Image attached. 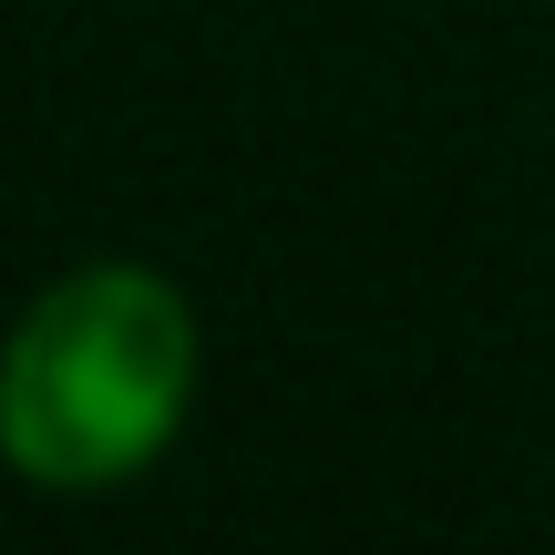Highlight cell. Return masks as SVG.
Listing matches in <instances>:
<instances>
[{
    "mask_svg": "<svg viewBox=\"0 0 555 555\" xmlns=\"http://www.w3.org/2000/svg\"><path fill=\"white\" fill-rule=\"evenodd\" d=\"M196 380L185 298L144 268H82L11 330L0 360V453L52 494L124 483L165 453Z\"/></svg>",
    "mask_w": 555,
    "mask_h": 555,
    "instance_id": "6da1fadb",
    "label": "cell"
}]
</instances>
